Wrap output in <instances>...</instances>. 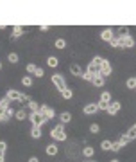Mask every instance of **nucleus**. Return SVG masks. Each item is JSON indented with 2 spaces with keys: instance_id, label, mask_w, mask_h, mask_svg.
I'll return each instance as SVG.
<instances>
[{
  "instance_id": "nucleus-22",
  "label": "nucleus",
  "mask_w": 136,
  "mask_h": 162,
  "mask_svg": "<svg viewBox=\"0 0 136 162\" xmlns=\"http://www.w3.org/2000/svg\"><path fill=\"white\" fill-rule=\"evenodd\" d=\"M29 106H30V110H32V112H41V104H38L36 101H30Z\"/></svg>"
},
{
  "instance_id": "nucleus-28",
  "label": "nucleus",
  "mask_w": 136,
  "mask_h": 162,
  "mask_svg": "<svg viewBox=\"0 0 136 162\" xmlns=\"http://www.w3.org/2000/svg\"><path fill=\"white\" fill-rule=\"evenodd\" d=\"M65 45H66V41L63 40V38H59V40H56V49H65Z\"/></svg>"
},
{
  "instance_id": "nucleus-9",
  "label": "nucleus",
  "mask_w": 136,
  "mask_h": 162,
  "mask_svg": "<svg viewBox=\"0 0 136 162\" xmlns=\"http://www.w3.org/2000/svg\"><path fill=\"white\" fill-rule=\"evenodd\" d=\"M115 36V32H113V29H104L102 32H100V38L104 40V41H109L111 38Z\"/></svg>"
},
{
  "instance_id": "nucleus-5",
  "label": "nucleus",
  "mask_w": 136,
  "mask_h": 162,
  "mask_svg": "<svg viewBox=\"0 0 136 162\" xmlns=\"http://www.w3.org/2000/svg\"><path fill=\"white\" fill-rule=\"evenodd\" d=\"M109 74H111V63H109L108 60H104V61L100 63V76L106 78V76H109Z\"/></svg>"
},
{
  "instance_id": "nucleus-31",
  "label": "nucleus",
  "mask_w": 136,
  "mask_h": 162,
  "mask_svg": "<svg viewBox=\"0 0 136 162\" xmlns=\"http://www.w3.org/2000/svg\"><path fill=\"white\" fill-rule=\"evenodd\" d=\"M127 88H136V78H129L127 79Z\"/></svg>"
},
{
  "instance_id": "nucleus-39",
  "label": "nucleus",
  "mask_w": 136,
  "mask_h": 162,
  "mask_svg": "<svg viewBox=\"0 0 136 162\" xmlns=\"http://www.w3.org/2000/svg\"><path fill=\"white\" fill-rule=\"evenodd\" d=\"M4 115H6V108L0 104V121H4Z\"/></svg>"
},
{
  "instance_id": "nucleus-10",
  "label": "nucleus",
  "mask_w": 136,
  "mask_h": 162,
  "mask_svg": "<svg viewBox=\"0 0 136 162\" xmlns=\"http://www.w3.org/2000/svg\"><path fill=\"white\" fill-rule=\"evenodd\" d=\"M41 114H43L47 119H52V117H54V110H52V108H48L47 104H41Z\"/></svg>"
},
{
  "instance_id": "nucleus-8",
  "label": "nucleus",
  "mask_w": 136,
  "mask_h": 162,
  "mask_svg": "<svg viewBox=\"0 0 136 162\" xmlns=\"http://www.w3.org/2000/svg\"><path fill=\"white\" fill-rule=\"evenodd\" d=\"M118 110H120V103H118V101H113V103H109V108H108V114H109V115L118 114Z\"/></svg>"
},
{
  "instance_id": "nucleus-41",
  "label": "nucleus",
  "mask_w": 136,
  "mask_h": 162,
  "mask_svg": "<svg viewBox=\"0 0 136 162\" xmlns=\"http://www.w3.org/2000/svg\"><path fill=\"white\" fill-rule=\"evenodd\" d=\"M104 61V58H100V56H95V58H93V63H97V65H100Z\"/></svg>"
},
{
  "instance_id": "nucleus-32",
  "label": "nucleus",
  "mask_w": 136,
  "mask_h": 162,
  "mask_svg": "<svg viewBox=\"0 0 136 162\" xmlns=\"http://www.w3.org/2000/svg\"><path fill=\"white\" fill-rule=\"evenodd\" d=\"M97 106H99V110H104V112H108V108H109V103H104V101H100Z\"/></svg>"
},
{
  "instance_id": "nucleus-27",
  "label": "nucleus",
  "mask_w": 136,
  "mask_h": 162,
  "mask_svg": "<svg viewBox=\"0 0 136 162\" xmlns=\"http://www.w3.org/2000/svg\"><path fill=\"white\" fill-rule=\"evenodd\" d=\"M14 115V110H13V108L11 106H9V108H6V115H4V121H7V119L9 117H13Z\"/></svg>"
},
{
  "instance_id": "nucleus-1",
  "label": "nucleus",
  "mask_w": 136,
  "mask_h": 162,
  "mask_svg": "<svg viewBox=\"0 0 136 162\" xmlns=\"http://www.w3.org/2000/svg\"><path fill=\"white\" fill-rule=\"evenodd\" d=\"M50 135H52V139L59 140V142L66 140V133H65V128H63V124H57V126H54V128H52Z\"/></svg>"
},
{
  "instance_id": "nucleus-17",
  "label": "nucleus",
  "mask_w": 136,
  "mask_h": 162,
  "mask_svg": "<svg viewBox=\"0 0 136 162\" xmlns=\"http://www.w3.org/2000/svg\"><path fill=\"white\" fill-rule=\"evenodd\" d=\"M125 137H127V140H133V139H136V124L129 130L127 133H125Z\"/></svg>"
},
{
  "instance_id": "nucleus-40",
  "label": "nucleus",
  "mask_w": 136,
  "mask_h": 162,
  "mask_svg": "<svg viewBox=\"0 0 136 162\" xmlns=\"http://www.w3.org/2000/svg\"><path fill=\"white\" fill-rule=\"evenodd\" d=\"M34 76H38V78H43V69H36V72H34Z\"/></svg>"
},
{
  "instance_id": "nucleus-30",
  "label": "nucleus",
  "mask_w": 136,
  "mask_h": 162,
  "mask_svg": "<svg viewBox=\"0 0 136 162\" xmlns=\"http://www.w3.org/2000/svg\"><path fill=\"white\" fill-rule=\"evenodd\" d=\"M100 148H102V149H106V151H109V149H111V140H102Z\"/></svg>"
},
{
  "instance_id": "nucleus-26",
  "label": "nucleus",
  "mask_w": 136,
  "mask_h": 162,
  "mask_svg": "<svg viewBox=\"0 0 136 162\" xmlns=\"http://www.w3.org/2000/svg\"><path fill=\"white\" fill-rule=\"evenodd\" d=\"M16 119H18V121H25V117H27V114H25V110H18L16 114Z\"/></svg>"
},
{
  "instance_id": "nucleus-19",
  "label": "nucleus",
  "mask_w": 136,
  "mask_h": 162,
  "mask_svg": "<svg viewBox=\"0 0 136 162\" xmlns=\"http://www.w3.org/2000/svg\"><path fill=\"white\" fill-rule=\"evenodd\" d=\"M70 72L74 74V76H82V70H81L79 65H72V67H70Z\"/></svg>"
},
{
  "instance_id": "nucleus-42",
  "label": "nucleus",
  "mask_w": 136,
  "mask_h": 162,
  "mask_svg": "<svg viewBox=\"0 0 136 162\" xmlns=\"http://www.w3.org/2000/svg\"><path fill=\"white\" fill-rule=\"evenodd\" d=\"M29 162H39V160H38V157H30V158H29Z\"/></svg>"
},
{
  "instance_id": "nucleus-15",
  "label": "nucleus",
  "mask_w": 136,
  "mask_h": 162,
  "mask_svg": "<svg viewBox=\"0 0 136 162\" xmlns=\"http://www.w3.org/2000/svg\"><path fill=\"white\" fill-rule=\"evenodd\" d=\"M47 65H48V67H52V69H54V67H57V65H59V60H57L56 56H50V58L47 60Z\"/></svg>"
},
{
  "instance_id": "nucleus-36",
  "label": "nucleus",
  "mask_w": 136,
  "mask_h": 162,
  "mask_svg": "<svg viewBox=\"0 0 136 162\" xmlns=\"http://www.w3.org/2000/svg\"><path fill=\"white\" fill-rule=\"evenodd\" d=\"M90 132H91V133H99V132H100L99 124H91V126H90Z\"/></svg>"
},
{
  "instance_id": "nucleus-4",
  "label": "nucleus",
  "mask_w": 136,
  "mask_h": 162,
  "mask_svg": "<svg viewBox=\"0 0 136 162\" xmlns=\"http://www.w3.org/2000/svg\"><path fill=\"white\" fill-rule=\"evenodd\" d=\"M7 99L9 101H22L23 99V94H20L18 90H14V88H11V90H7Z\"/></svg>"
},
{
  "instance_id": "nucleus-34",
  "label": "nucleus",
  "mask_w": 136,
  "mask_h": 162,
  "mask_svg": "<svg viewBox=\"0 0 136 162\" xmlns=\"http://www.w3.org/2000/svg\"><path fill=\"white\" fill-rule=\"evenodd\" d=\"M120 148H124L120 142H111V151H120Z\"/></svg>"
},
{
  "instance_id": "nucleus-37",
  "label": "nucleus",
  "mask_w": 136,
  "mask_h": 162,
  "mask_svg": "<svg viewBox=\"0 0 136 162\" xmlns=\"http://www.w3.org/2000/svg\"><path fill=\"white\" fill-rule=\"evenodd\" d=\"M9 103H11V101H9V99H7V97H4V99H2V101H0V104H2L4 108H9Z\"/></svg>"
},
{
  "instance_id": "nucleus-25",
  "label": "nucleus",
  "mask_w": 136,
  "mask_h": 162,
  "mask_svg": "<svg viewBox=\"0 0 136 162\" xmlns=\"http://www.w3.org/2000/svg\"><path fill=\"white\" fill-rule=\"evenodd\" d=\"M100 101H104V103H111V94H109V92H102Z\"/></svg>"
},
{
  "instance_id": "nucleus-2",
  "label": "nucleus",
  "mask_w": 136,
  "mask_h": 162,
  "mask_svg": "<svg viewBox=\"0 0 136 162\" xmlns=\"http://www.w3.org/2000/svg\"><path fill=\"white\" fill-rule=\"evenodd\" d=\"M30 121H32V126H39V128H41V126L48 121V119L41 114V112H32V114H30Z\"/></svg>"
},
{
  "instance_id": "nucleus-11",
  "label": "nucleus",
  "mask_w": 136,
  "mask_h": 162,
  "mask_svg": "<svg viewBox=\"0 0 136 162\" xmlns=\"http://www.w3.org/2000/svg\"><path fill=\"white\" fill-rule=\"evenodd\" d=\"M104 81H106V78H104V76H100V74L93 76V79H91V83L95 85V86H102V85H104Z\"/></svg>"
},
{
  "instance_id": "nucleus-44",
  "label": "nucleus",
  "mask_w": 136,
  "mask_h": 162,
  "mask_svg": "<svg viewBox=\"0 0 136 162\" xmlns=\"http://www.w3.org/2000/svg\"><path fill=\"white\" fill-rule=\"evenodd\" d=\"M0 69H2V63H0Z\"/></svg>"
},
{
  "instance_id": "nucleus-14",
  "label": "nucleus",
  "mask_w": 136,
  "mask_h": 162,
  "mask_svg": "<svg viewBox=\"0 0 136 162\" xmlns=\"http://www.w3.org/2000/svg\"><path fill=\"white\" fill-rule=\"evenodd\" d=\"M59 119H61V124H66V123H70V121H72V114H68V112H63Z\"/></svg>"
},
{
  "instance_id": "nucleus-7",
  "label": "nucleus",
  "mask_w": 136,
  "mask_h": 162,
  "mask_svg": "<svg viewBox=\"0 0 136 162\" xmlns=\"http://www.w3.org/2000/svg\"><path fill=\"white\" fill-rule=\"evenodd\" d=\"M86 72H90L91 76L100 74V65H97V63H93V61H91V63L88 65V70H86Z\"/></svg>"
},
{
  "instance_id": "nucleus-35",
  "label": "nucleus",
  "mask_w": 136,
  "mask_h": 162,
  "mask_svg": "<svg viewBox=\"0 0 136 162\" xmlns=\"http://www.w3.org/2000/svg\"><path fill=\"white\" fill-rule=\"evenodd\" d=\"M61 94H63V97H65V99H70V97L74 95V94H72V90H68V88H66V90H63Z\"/></svg>"
},
{
  "instance_id": "nucleus-13",
  "label": "nucleus",
  "mask_w": 136,
  "mask_h": 162,
  "mask_svg": "<svg viewBox=\"0 0 136 162\" xmlns=\"http://www.w3.org/2000/svg\"><path fill=\"white\" fill-rule=\"evenodd\" d=\"M109 45H111V47H118V49H122V38H120V36H113V38L109 40Z\"/></svg>"
},
{
  "instance_id": "nucleus-24",
  "label": "nucleus",
  "mask_w": 136,
  "mask_h": 162,
  "mask_svg": "<svg viewBox=\"0 0 136 162\" xmlns=\"http://www.w3.org/2000/svg\"><path fill=\"white\" fill-rule=\"evenodd\" d=\"M22 85L23 86H30V85H32V78H30V76H23V78H22Z\"/></svg>"
},
{
  "instance_id": "nucleus-18",
  "label": "nucleus",
  "mask_w": 136,
  "mask_h": 162,
  "mask_svg": "<svg viewBox=\"0 0 136 162\" xmlns=\"http://www.w3.org/2000/svg\"><path fill=\"white\" fill-rule=\"evenodd\" d=\"M22 32H23V27H22V25H14V29H13V38L22 36Z\"/></svg>"
},
{
  "instance_id": "nucleus-16",
  "label": "nucleus",
  "mask_w": 136,
  "mask_h": 162,
  "mask_svg": "<svg viewBox=\"0 0 136 162\" xmlns=\"http://www.w3.org/2000/svg\"><path fill=\"white\" fill-rule=\"evenodd\" d=\"M30 135H32L34 139H39V137H41V128H39V126H32V130H30Z\"/></svg>"
},
{
  "instance_id": "nucleus-23",
  "label": "nucleus",
  "mask_w": 136,
  "mask_h": 162,
  "mask_svg": "<svg viewBox=\"0 0 136 162\" xmlns=\"http://www.w3.org/2000/svg\"><path fill=\"white\" fill-rule=\"evenodd\" d=\"M4 157H6V142L2 140L0 142V162H4Z\"/></svg>"
},
{
  "instance_id": "nucleus-21",
  "label": "nucleus",
  "mask_w": 136,
  "mask_h": 162,
  "mask_svg": "<svg viewBox=\"0 0 136 162\" xmlns=\"http://www.w3.org/2000/svg\"><path fill=\"white\" fill-rule=\"evenodd\" d=\"M56 153H57V146L56 144L47 146V155H56Z\"/></svg>"
},
{
  "instance_id": "nucleus-38",
  "label": "nucleus",
  "mask_w": 136,
  "mask_h": 162,
  "mask_svg": "<svg viewBox=\"0 0 136 162\" xmlns=\"http://www.w3.org/2000/svg\"><path fill=\"white\" fill-rule=\"evenodd\" d=\"M82 79H86V81H91V79H93V76H91L90 72H84V74H82Z\"/></svg>"
},
{
  "instance_id": "nucleus-3",
  "label": "nucleus",
  "mask_w": 136,
  "mask_h": 162,
  "mask_svg": "<svg viewBox=\"0 0 136 162\" xmlns=\"http://www.w3.org/2000/svg\"><path fill=\"white\" fill-rule=\"evenodd\" d=\"M52 83H54V86H56L57 90H61V92L68 88V86H66V81H65V78H63L61 74H54V76H52Z\"/></svg>"
},
{
  "instance_id": "nucleus-29",
  "label": "nucleus",
  "mask_w": 136,
  "mask_h": 162,
  "mask_svg": "<svg viewBox=\"0 0 136 162\" xmlns=\"http://www.w3.org/2000/svg\"><path fill=\"white\" fill-rule=\"evenodd\" d=\"M9 61H11V63H18V54L16 52H9Z\"/></svg>"
},
{
  "instance_id": "nucleus-33",
  "label": "nucleus",
  "mask_w": 136,
  "mask_h": 162,
  "mask_svg": "<svg viewBox=\"0 0 136 162\" xmlns=\"http://www.w3.org/2000/svg\"><path fill=\"white\" fill-rule=\"evenodd\" d=\"M36 69H38V67H36L34 63H29V65H27V72H29V74H34Z\"/></svg>"
},
{
  "instance_id": "nucleus-20",
  "label": "nucleus",
  "mask_w": 136,
  "mask_h": 162,
  "mask_svg": "<svg viewBox=\"0 0 136 162\" xmlns=\"http://www.w3.org/2000/svg\"><path fill=\"white\" fill-rule=\"evenodd\" d=\"M93 153H95V149H93L91 146H86L84 149H82V155H84V157H91Z\"/></svg>"
},
{
  "instance_id": "nucleus-43",
  "label": "nucleus",
  "mask_w": 136,
  "mask_h": 162,
  "mask_svg": "<svg viewBox=\"0 0 136 162\" xmlns=\"http://www.w3.org/2000/svg\"><path fill=\"white\" fill-rule=\"evenodd\" d=\"M111 162H120V160H117V158H115V160H111Z\"/></svg>"
},
{
  "instance_id": "nucleus-12",
  "label": "nucleus",
  "mask_w": 136,
  "mask_h": 162,
  "mask_svg": "<svg viewBox=\"0 0 136 162\" xmlns=\"http://www.w3.org/2000/svg\"><path fill=\"white\" fill-rule=\"evenodd\" d=\"M97 110H99V106H97V104H86V106H84V110H82V112H84L86 115H91V114H95Z\"/></svg>"
},
{
  "instance_id": "nucleus-6",
  "label": "nucleus",
  "mask_w": 136,
  "mask_h": 162,
  "mask_svg": "<svg viewBox=\"0 0 136 162\" xmlns=\"http://www.w3.org/2000/svg\"><path fill=\"white\" fill-rule=\"evenodd\" d=\"M122 38V49H129V47H134V38L129 34V36H120Z\"/></svg>"
}]
</instances>
